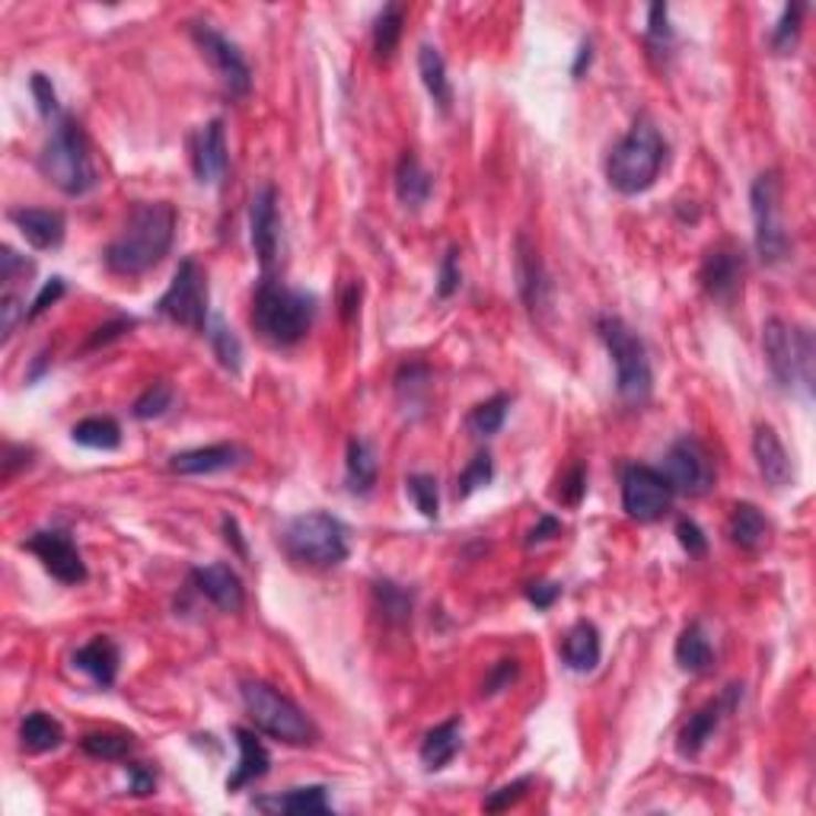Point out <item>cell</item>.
Instances as JSON below:
<instances>
[{"label":"cell","instance_id":"obj_37","mask_svg":"<svg viewBox=\"0 0 816 816\" xmlns=\"http://www.w3.org/2000/svg\"><path fill=\"white\" fill-rule=\"evenodd\" d=\"M373 600H377L380 616L390 625H402L412 616V593L402 591L393 581H377L373 584Z\"/></svg>","mask_w":816,"mask_h":816},{"label":"cell","instance_id":"obj_54","mask_svg":"<svg viewBox=\"0 0 816 816\" xmlns=\"http://www.w3.org/2000/svg\"><path fill=\"white\" fill-rule=\"evenodd\" d=\"M27 272H32V262L13 253L10 246L0 250V282H3V287H10L17 275H27Z\"/></svg>","mask_w":816,"mask_h":816},{"label":"cell","instance_id":"obj_55","mask_svg":"<svg viewBox=\"0 0 816 816\" xmlns=\"http://www.w3.org/2000/svg\"><path fill=\"white\" fill-rule=\"evenodd\" d=\"M64 294V278H52V282L45 284L42 290H39V297L32 300V307H29V316H27V322H32V319H39L42 312L49 310L52 304H55L57 297Z\"/></svg>","mask_w":816,"mask_h":816},{"label":"cell","instance_id":"obj_9","mask_svg":"<svg viewBox=\"0 0 816 816\" xmlns=\"http://www.w3.org/2000/svg\"><path fill=\"white\" fill-rule=\"evenodd\" d=\"M753 204V226H756V253L765 265H775L791 253L788 230L782 218V179L775 169L760 172L750 189Z\"/></svg>","mask_w":816,"mask_h":816},{"label":"cell","instance_id":"obj_53","mask_svg":"<svg viewBox=\"0 0 816 816\" xmlns=\"http://www.w3.org/2000/svg\"><path fill=\"white\" fill-rule=\"evenodd\" d=\"M676 536H679V545L689 552V555H704L708 552V539L704 533L699 530V523H692V520H679V527H676Z\"/></svg>","mask_w":816,"mask_h":816},{"label":"cell","instance_id":"obj_5","mask_svg":"<svg viewBox=\"0 0 816 816\" xmlns=\"http://www.w3.org/2000/svg\"><path fill=\"white\" fill-rule=\"evenodd\" d=\"M762 351L775 383L782 390L801 386L804 393H814L816 348L814 336L801 326H788L785 319H769L762 326Z\"/></svg>","mask_w":816,"mask_h":816},{"label":"cell","instance_id":"obj_42","mask_svg":"<svg viewBox=\"0 0 816 816\" xmlns=\"http://www.w3.org/2000/svg\"><path fill=\"white\" fill-rule=\"evenodd\" d=\"M427 380H431V373H427V367L422 364H409L399 370V377H395V393L402 399V405H422L415 393L424 395L427 393Z\"/></svg>","mask_w":816,"mask_h":816},{"label":"cell","instance_id":"obj_33","mask_svg":"<svg viewBox=\"0 0 816 816\" xmlns=\"http://www.w3.org/2000/svg\"><path fill=\"white\" fill-rule=\"evenodd\" d=\"M459 746H463V724L453 718V721H444V724H437L434 731L424 736L422 743V762L424 769H444L447 762L459 753Z\"/></svg>","mask_w":816,"mask_h":816},{"label":"cell","instance_id":"obj_3","mask_svg":"<svg viewBox=\"0 0 816 816\" xmlns=\"http://www.w3.org/2000/svg\"><path fill=\"white\" fill-rule=\"evenodd\" d=\"M39 169H42V176L55 186L57 192H64V195L81 198L96 189L99 176H96L89 141H86L84 128H81L77 118H71V115H61L57 118L49 141L42 144Z\"/></svg>","mask_w":816,"mask_h":816},{"label":"cell","instance_id":"obj_39","mask_svg":"<svg viewBox=\"0 0 816 816\" xmlns=\"http://www.w3.org/2000/svg\"><path fill=\"white\" fill-rule=\"evenodd\" d=\"M507 409H510V395H491L488 402H481L473 409V415H469V431L476 434V437H491V434H498L501 427H505V418H507Z\"/></svg>","mask_w":816,"mask_h":816},{"label":"cell","instance_id":"obj_12","mask_svg":"<svg viewBox=\"0 0 816 816\" xmlns=\"http://www.w3.org/2000/svg\"><path fill=\"white\" fill-rule=\"evenodd\" d=\"M192 39H195L198 49L204 52V57L214 64V71H218V77H221L226 93L233 99H246L250 89H253V71H250L243 52L226 35H221L218 29L208 27V23H195L192 27Z\"/></svg>","mask_w":816,"mask_h":816},{"label":"cell","instance_id":"obj_20","mask_svg":"<svg viewBox=\"0 0 816 816\" xmlns=\"http://www.w3.org/2000/svg\"><path fill=\"white\" fill-rule=\"evenodd\" d=\"M740 278H743V258L740 253H733L728 246H718L704 255L702 272H699V282H702L704 294L714 297V300H733L736 290H740Z\"/></svg>","mask_w":816,"mask_h":816},{"label":"cell","instance_id":"obj_25","mask_svg":"<svg viewBox=\"0 0 816 816\" xmlns=\"http://www.w3.org/2000/svg\"><path fill=\"white\" fill-rule=\"evenodd\" d=\"M233 733H236V746H240V762H236L233 775L226 778V791H240L258 782V778H265L268 775V765H272L268 750L262 746V740L253 731L236 728Z\"/></svg>","mask_w":816,"mask_h":816},{"label":"cell","instance_id":"obj_15","mask_svg":"<svg viewBox=\"0 0 816 816\" xmlns=\"http://www.w3.org/2000/svg\"><path fill=\"white\" fill-rule=\"evenodd\" d=\"M740 696H743V686H728L724 696H718V699H711L708 704H702V708L686 721V728L679 731L676 753H679L682 760H696L704 746H708V740L714 736V731L721 728V721L736 708Z\"/></svg>","mask_w":816,"mask_h":816},{"label":"cell","instance_id":"obj_49","mask_svg":"<svg viewBox=\"0 0 816 816\" xmlns=\"http://www.w3.org/2000/svg\"><path fill=\"white\" fill-rule=\"evenodd\" d=\"M27 316L29 310L23 307V300H20L13 290H3V297H0V329H3V341L13 338L17 326L27 322Z\"/></svg>","mask_w":816,"mask_h":816},{"label":"cell","instance_id":"obj_1","mask_svg":"<svg viewBox=\"0 0 816 816\" xmlns=\"http://www.w3.org/2000/svg\"><path fill=\"white\" fill-rule=\"evenodd\" d=\"M176 236V211L167 201H141L131 208L121 233L106 250V265L115 275L138 278L157 268Z\"/></svg>","mask_w":816,"mask_h":816},{"label":"cell","instance_id":"obj_14","mask_svg":"<svg viewBox=\"0 0 816 816\" xmlns=\"http://www.w3.org/2000/svg\"><path fill=\"white\" fill-rule=\"evenodd\" d=\"M23 545L61 584H84L86 581L84 555L64 530H39V533L29 536Z\"/></svg>","mask_w":816,"mask_h":816},{"label":"cell","instance_id":"obj_38","mask_svg":"<svg viewBox=\"0 0 816 816\" xmlns=\"http://www.w3.org/2000/svg\"><path fill=\"white\" fill-rule=\"evenodd\" d=\"M208 338H211V348H214L221 367L230 370V373H240V367H243V345H240V338L233 336V329H226V322L221 316H214L208 322Z\"/></svg>","mask_w":816,"mask_h":816},{"label":"cell","instance_id":"obj_50","mask_svg":"<svg viewBox=\"0 0 816 816\" xmlns=\"http://www.w3.org/2000/svg\"><path fill=\"white\" fill-rule=\"evenodd\" d=\"M527 788H530V778H517L513 785H505V788L491 791V794H488V801H485V810L501 814V810H507L510 804H517V801L527 794Z\"/></svg>","mask_w":816,"mask_h":816},{"label":"cell","instance_id":"obj_10","mask_svg":"<svg viewBox=\"0 0 816 816\" xmlns=\"http://www.w3.org/2000/svg\"><path fill=\"white\" fill-rule=\"evenodd\" d=\"M157 312L192 332H208V275L195 258H182L167 294L157 300Z\"/></svg>","mask_w":816,"mask_h":816},{"label":"cell","instance_id":"obj_31","mask_svg":"<svg viewBox=\"0 0 816 816\" xmlns=\"http://www.w3.org/2000/svg\"><path fill=\"white\" fill-rule=\"evenodd\" d=\"M377 469H380V463H377L373 444L364 441V437H354V441L348 444V459H345L348 488H351L354 495H370L373 485H377Z\"/></svg>","mask_w":816,"mask_h":816},{"label":"cell","instance_id":"obj_28","mask_svg":"<svg viewBox=\"0 0 816 816\" xmlns=\"http://www.w3.org/2000/svg\"><path fill=\"white\" fill-rule=\"evenodd\" d=\"M769 520L762 517V510L756 505H736L733 507L731 520H728V536H731L733 545H740L743 552H760L762 545L769 542Z\"/></svg>","mask_w":816,"mask_h":816},{"label":"cell","instance_id":"obj_56","mask_svg":"<svg viewBox=\"0 0 816 816\" xmlns=\"http://www.w3.org/2000/svg\"><path fill=\"white\" fill-rule=\"evenodd\" d=\"M559 596H562V587H559V584H545V581L527 584V600L533 603L536 610H549Z\"/></svg>","mask_w":816,"mask_h":816},{"label":"cell","instance_id":"obj_17","mask_svg":"<svg viewBox=\"0 0 816 816\" xmlns=\"http://www.w3.org/2000/svg\"><path fill=\"white\" fill-rule=\"evenodd\" d=\"M517 290L533 316H542L552 307V284L545 275V265L527 236H517Z\"/></svg>","mask_w":816,"mask_h":816},{"label":"cell","instance_id":"obj_19","mask_svg":"<svg viewBox=\"0 0 816 816\" xmlns=\"http://www.w3.org/2000/svg\"><path fill=\"white\" fill-rule=\"evenodd\" d=\"M192 167H195L198 182H208V186H218L226 176L230 157H226V135L221 118L201 125L195 131V138H192Z\"/></svg>","mask_w":816,"mask_h":816},{"label":"cell","instance_id":"obj_59","mask_svg":"<svg viewBox=\"0 0 816 816\" xmlns=\"http://www.w3.org/2000/svg\"><path fill=\"white\" fill-rule=\"evenodd\" d=\"M224 539L236 549V555L240 559H246L250 555V549H246V542H243V536H240V527H236V520L233 517H224Z\"/></svg>","mask_w":816,"mask_h":816},{"label":"cell","instance_id":"obj_57","mask_svg":"<svg viewBox=\"0 0 816 816\" xmlns=\"http://www.w3.org/2000/svg\"><path fill=\"white\" fill-rule=\"evenodd\" d=\"M562 533V523L552 517V513H542L539 517V523H536L533 530H530V539H527V545H536V542H545V539H552V536Z\"/></svg>","mask_w":816,"mask_h":816},{"label":"cell","instance_id":"obj_13","mask_svg":"<svg viewBox=\"0 0 816 816\" xmlns=\"http://www.w3.org/2000/svg\"><path fill=\"white\" fill-rule=\"evenodd\" d=\"M664 479L670 481V488L679 495H692L699 498L711 485H714V466L711 456L704 451L696 437H679L667 459H664Z\"/></svg>","mask_w":816,"mask_h":816},{"label":"cell","instance_id":"obj_43","mask_svg":"<svg viewBox=\"0 0 816 816\" xmlns=\"http://www.w3.org/2000/svg\"><path fill=\"white\" fill-rule=\"evenodd\" d=\"M169 405H172V386H169V383H153L150 390H144V393L138 395V402H135L131 412H135V418L150 422V418H160Z\"/></svg>","mask_w":816,"mask_h":816},{"label":"cell","instance_id":"obj_16","mask_svg":"<svg viewBox=\"0 0 816 816\" xmlns=\"http://www.w3.org/2000/svg\"><path fill=\"white\" fill-rule=\"evenodd\" d=\"M250 236L262 268H272L278 258L282 221H278V192L272 186L258 189L250 201Z\"/></svg>","mask_w":816,"mask_h":816},{"label":"cell","instance_id":"obj_7","mask_svg":"<svg viewBox=\"0 0 816 816\" xmlns=\"http://www.w3.org/2000/svg\"><path fill=\"white\" fill-rule=\"evenodd\" d=\"M282 542L284 552L297 564L338 568L348 559V530L338 517L326 510H310V513L294 517L284 530Z\"/></svg>","mask_w":816,"mask_h":816},{"label":"cell","instance_id":"obj_30","mask_svg":"<svg viewBox=\"0 0 816 816\" xmlns=\"http://www.w3.org/2000/svg\"><path fill=\"white\" fill-rule=\"evenodd\" d=\"M418 74H422V84L427 89V96L437 103L441 113H451L453 106V86L447 77V64L444 55L434 49V45H422L418 49Z\"/></svg>","mask_w":816,"mask_h":816},{"label":"cell","instance_id":"obj_8","mask_svg":"<svg viewBox=\"0 0 816 816\" xmlns=\"http://www.w3.org/2000/svg\"><path fill=\"white\" fill-rule=\"evenodd\" d=\"M596 332L603 338L606 351L613 354L616 364V390L625 402L642 405L648 402L650 386H654V373H650L648 348L638 338V332L619 319V316H603L596 322Z\"/></svg>","mask_w":816,"mask_h":816},{"label":"cell","instance_id":"obj_4","mask_svg":"<svg viewBox=\"0 0 816 816\" xmlns=\"http://www.w3.org/2000/svg\"><path fill=\"white\" fill-rule=\"evenodd\" d=\"M667 160V144L650 118H638L628 135L622 138L610 160H606V179L619 195H642L657 182L660 169Z\"/></svg>","mask_w":816,"mask_h":816},{"label":"cell","instance_id":"obj_44","mask_svg":"<svg viewBox=\"0 0 816 816\" xmlns=\"http://www.w3.org/2000/svg\"><path fill=\"white\" fill-rule=\"evenodd\" d=\"M409 495L415 507L422 510L427 520H437V510H441V498H437V479L434 476H409L405 481Z\"/></svg>","mask_w":816,"mask_h":816},{"label":"cell","instance_id":"obj_24","mask_svg":"<svg viewBox=\"0 0 816 816\" xmlns=\"http://www.w3.org/2000/svg\"><path fill=\"white\" fill-rule=\"evenodd\" d=\"M118 664H121L118 645H115L113 638H106V635H99V638L86 642L84 648L74 650V667L84 670V674L89 676L96 686H103V689H109L115 682Z\"/></svg>","mask_w":816,"mask_h":816},{"label":"cell","instance_id":"obj_18","mask_svg":"<svg viewBox=\"0 0 816 816\" xmlns=\"http://www.w3.org/2000/svg\"><path fill=\"white\" fill-rule=\"evenodd\" d=\"M192 584H195V591L201 596H208L224 613H240L243 603H246V591H243L240 574L224 562L192 568Z\"/></svg>","mask_w":816,"mask_h":816},{"label":"cell","instance_id":"obj_32","mask_svg":"<svg viewBox=\"0 0 816 816\" xmlns=\"http://www.w3.org/2000/svg\"><path fill=\"white\" fill-rule=\"evenodd\" d=\"M674 654L676 664H679L686 674H708L711 664H714V650L708 645V638H704L699 622H692V625H686V628L679 632Z\"/></svg>","mask_w":816,"mask_h":816},{"label":"cell","instance_id":"obj_26","mask_svg":"<svg viewBox=\"0 0 816 816\" xmlns=\"http://www.w3.org/2000/svg\"><path fill=\"white\" fill-rule=\"evenodd\" d=\"M600 654H603V645H600L596 625L593 622H574L562 638L564 667L574 670V674H591L593 667L600 664Z\"/></svg>","mask_w":816,"mask_h":816},{"label":"cell","instance_id":"obj_51","mask_svg":"<svg viewBox=\"0 0 816 816\" xmlns=\"http://www.w3.org/2000/svg\"><path fill=\"white\" fill-rule=\"evenodd\" d=\"M517 674H520V664L517 660H498L495 670L481 682V696H498L501 689H507L517 679Z\"/></svg>","mask_w":816,"mask_h":816},{"label":"cell","instance_id":"obj_48","mask_svg":"<svg viewBox=\"0 0 816 816\" xmlns=\"http://www.w3.org/2000/svg\"><path fill=\"white\" fill-rule=\"evenodd\" d=\"M29 89H32V99H35V106H39V113L42 118H61V106H57V93L52 81L45 77V74H32V81H29Z\"/></svg>","mask_w":816,"mask_h":816},{"label":"cell","instance_id":"obj_23","mask_svg":"<svg viewBox=\"0 0 816 816\" xmlns=\"http://www.w3.org/2000/svg\"><path fill=\"white\" fill-rule=\"evenodd\" d=\"M243 459V451L236 444H214V447H198V451L176 453L169 469L179 476H211L233 469Z\"/></svg>","mask_w":816,"mask_h":816},{"label":"cell","instance_id":"obj_2","mask_svg":"<svg viewBox=\"0 0 816 816\" xmlns=\"http://www.w3.org/2000/svg\"><path fill=\"white\" fill-rule=\"evenodd\" d=\"M316 319V297L282 282L262 278L253 297V326L275 348H290L307 338Z\"/></svg>","mask_w":816,"mask_h":816},{"label":"cell","instance_id":"obj_46","mask_svg":"<svg viewBox=\"0 0 816 816\" xmlns=\"http://www.w3.org/2000/svg\"><path fill=\"white\" fill-rule=\"evenodd\" d=\"M674 39V29H670V10L667 3H654L648 10V42L650 49L664 52Z\"/></svg>","mask_w":816,"mask_h":816},{"label":"cell","instance_id":"obj_52","mask_svg":"<svg viewBox=\"0 0 816 816\" xmlns=\"http://www.w3.org/2000/svg\"><path fill=\"white\" fill-rule=\"evenodd\" d=\"M456 258H459V253L451 250V253L444 255V262H441V275H437V297L441 300H447V297H453L459 290V265H456Z\"/></svg>","mask_w":816,"mask_h":816},{"label":"cell","instance_id":"obj_36","mask_svg":"<svg viewBox=\"0 0 816 816\" xmlns=\"http://www.w3.org/2000/svg\"><path fill=\"white\" fill-rule=\"evenodd\" d=\"M71 437L74 444L89 451H115L121 444V427L113 418H84L81 424H74Z\"/></svg>","mask_w":816,"mask_h":816},{"label":"cell","instance_id":"obj_60","mask_svg":"<svg viewBox=\"0 0 816 816\" xmlns=\"http://www.w3.org/2000/svg\"><path fill=\"white\" fill-rule=\"evenodd\" d=\"M591 57H593L591 42H584V45H581V52H577V61H574V67H571V74H574V77H581V71H584V64H591Z\"/></svg>","mask_w":816,"mask_h":816},{"label":"cell","instance_id":"obj_22","mask_svg":"<svg viewBox=\"0 0 816 816\" xmlns=\"http://www.w3.org/2000/svg\"><path fill=\"white\" fill-rule=\"evenodd\" d=\"M753 456H756V466H760V476L765 485L772 488H788L794 481V466H791V456L785 451V444L778 441L775 427L772 424H760L756 434H753Z\"/></svg>","mask_w":816,"mask_h":816},{"label":"cell","instance_id":"obj_6","mask_svg":"<svg viewBox=\"0 0 816 816\" xmlns=\"http://www.w3.org/2000/svg\"><path fill=\"white\" fill-rule=\"evenodd\" d=\"M240 696H243V708L246 714L253 718V724L262 733L290 743V746H310L316 743V724L304 714L300 704H294L284 692H278L275 686L268 682H243L240 686Z\"/></svg>","mask_w":816,"mask_h":816},{"label":"cell","instance_id":"obj_41","mask_svg":"<svg viewBox=\"0 0 816 816\" xmlns=\"http://www.w3.org/2000/svg\"><path fill=\"white\" fill-rule=\"evenodd\" d=\"M491 479H495V463H491V453H476V459L463 469V476H459V481H456V498H469L473 491L485 488Z\"/></svg>","mask_w":816,"mask_h":816},{"label":"cell","instance_id":"obj_58","mask_svg":"<svg viewBox=\"0 0 816 816\" xmlns=\"http://www.w3.org/2000/svg\"><path fill=\"white\" fill-rule=\"evenodd\" d=\"M128 775H131V791H135V794H141V797L144 794H150L153 785H157L153 772H147V769L138 765V762H135V765H128Z\"/></svg>","mask_w":816,"mask_h":816},{"label":"cell","instance_id":"obj_34","mask_svg":"<svg viewBox=\"0 0 816 816\" xmlns=\"http://www.w3.org/2000/svg\"><path fill=\"white\" fill-rule=\"evenodd\" d=\"M61 740H64L61 724L45 711H32L20 724V743L27 746L29 753H49V750L61 746Z\"/></svg>","mask_w":816,"mask_h":816},{"label":"cell","instance_id":"obj_21","mask_svg":"<svg viewBox=\"0 0 816 816\" xmlns=\"http://www.w3.org/2000/svg\"><path fill=\"white\" fill-rule=\"evenodd\" d=\"M13 226L23 233L32 250H57L64 243V230L67 221L61 211H49V208H13L10 211Z\"/></svg>","mask_w":816,"mask_h":816},{"label":"cell","instance_id":"obj_27","mask_svg":"<svg viewBox=\"0 0 816 816\" xmlns=\"http://www.w3.org/2000/svg\"><path fill=\"white\" fill-rule=\"evenodd\" d=\"M434 192V179L431 172L422 167V160L405 150L395 163V198L409 208V211H418L427 204V198Z\"/></svg>","mask_w":816,"mask_h":816},{"label":"cell","instance_id":"obj_47","mask_svg":"<svg viewBox=\"0 0 816 816\" xmlns=\"http://www.w3.org/2000/svg\"><path fill=\"white\" fill-rule=\"evenodd\" d=\"M587 495V469L584 463H574L562 476V488H559V501L564 507H577Z\"/></svg>","mask_w":816,"mask_h":816},{"label":"cell","instance_id":"obj_29","mask_svg":"<svg viewBox=\"0 0 816 816\" xmlns=\"http://www.w3.org/2000/svg\"><path fill=\"white\" fill-rule=\"evenodd\" d=\"M255 807L268 810V814H329L332 810L322 785L294 788L282 794V797H255Z\"/></svg>","mask_w":816,"mask_h":816},{"label":"cell","instance_id":"obj_45","mask_svg":"<svg viewBox=\"0 0 816 816\" xmlns=\"http://www.w3.org/2000/svg\"><path fill=\"white\" fill-rule=\"evenodd\" d=\"M801 13H804L801 3H788V7H785L778 27L772 32V49H775V52L785 55V52H791V49L797 45V35H801Z\"/></svg>","mask_w":816,"mask_h":816},{"label":"cell","instance_id":"obj_11","mask_svg":"<svg viewBox=\"0 0 816 816\" xmlns=\"http://www.w3.org/2000/svg\"><path fill=\"white\" fill-rule=\"evenodd\" d=\"M674 488L660 469L650 466H625L622 473V507L632 520L654 523L674 505Z\"/></svg>","mask_w":816,"mask_h":816},{"label":"cell","instance_id":"obj_40","mask_svg":"<svg viewBox=\"0 0 816 816\" xmlns=\"http://www.w3.org/2000/svg\"><path fill=\"white\" fill-rule=\"evenodd\" d=\"M81 746H84L86 756H93V760H121V756L131 753L135 740L125 736V733H86Z\"/></svg>","mask_w":816,"mask_h":816},{"label":"cell","instance_id":"obj_35","mask_svg":"<svg viewBox=\"0 0 816 816\" xmlns=\"http://www.w3.org/2000/svg\"><path fill=\"white\" fill-rule=\"evenodd\" d=\"M402 23H405V10L399 3H386L373 23V55H377V61L393 57V52L399 49V39H402Z\"/></svg>","mask_w":816,"mask_h":816}]
</instances>
